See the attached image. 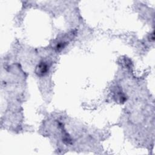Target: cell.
Masks as SVG:
<instances>
[{
    "mask_svg": "<svg viewBox=\"0 0 155 155\" xmlns=\"http://www.w3.org/2000/svg\"><path fill=\"white\" fill-rule=\"evenodd\" d=\"M48 71V65L44 62H41L36 67V72L39 76H43Z\"/></svg>",
    "mask_w": 155,
    "mask_h": 155,
    "instance_id": "obj_1",
    "label": "cell"
}]
</instances>
